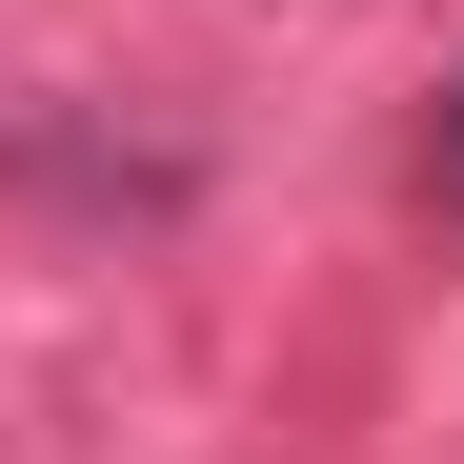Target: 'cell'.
<instances>
[{"label": "cell", "instance_id": "1", "mask_svg": "<svg viewBox=\"0 0 464 464\" xmlns=\"http://www.w3.org/2000/svg\"><path fill=\"white\" fill-rule=\"evenodd\" d=\"M404 202H424V222H464V82H444V121H424V162H404Z\"/></svg>", "mask_w": 464, "mask_h": 464}]
</instances>
